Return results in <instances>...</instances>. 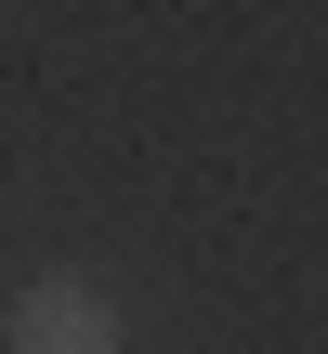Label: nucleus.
Listing matches in <instances>:
<instances>
[{
	"mask_svg": "<svg viewBox=\"0 0 328 354\" xmlns=\"http://www.w3.org/2000/svg\"><path fill=\"white\" fill-rule=\"evenodd\" d=\"M0 354H131V342H118V302H105V276H79V263H39V276L13 289V315H0Z\"/></svg>",
	"mask_w": 328,
	"mask_h": 354,
	"instance_id": "f257e3e1",
	"label": "nucleus"
}]
</instances>
